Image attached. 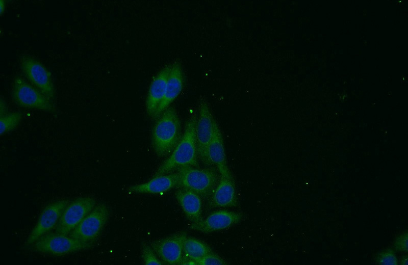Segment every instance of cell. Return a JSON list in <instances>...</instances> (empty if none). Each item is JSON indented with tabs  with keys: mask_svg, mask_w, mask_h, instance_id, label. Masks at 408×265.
I'll return each instance as SVG.
<instances>
[{
	"mask_svg": "<svg viewBox=\"0 0 408 265\" xmlns=\"http://www.w3.org/2000/svg\"><path fill=\"white\" fill-rule=\"evenodd\" d=\"M196 121L193 114L188 119L183 136L170 156L158 169L155 176L167 174L182 167L197 166Z\"/></svg>",
	"mask_w": 408,
	"mask_h": 265,
	"instance_id": "6da1fadb",
	"label": "cell"
},
{
	"mask_svg": "<svg viewBox=\"0 0 408 265\" xmlns=\"http://www.w3.org/2000/svg\"><path fill=\"white\" fill-rule=\"evenodd\" d=\"M181 123L172 107L167 108L156 122L152 132V144L158 156H165L175 148L180 140Z\"/></svg>",
	"mask_w": 408,
	"mask_h": 265,
	"instance_id": "7a4b0ae2",
	"label": "cell"
},
{
	"mask_svg": "<svg viewBox=\"0 0 408 265\" xmlns=\"http://www.w3.org/2000/svg\"><path fill=\"white\" fill-rule=\"evenodd\" d=\"M177 173L178 186L194 192L200 197H208L218 182L217 173L211 169L184 167L178 169Z\"/></svg>",
	"mask_w": 408,
	"mask_h": 265,
	"instance_id": "3957f363",
	"label": "cell"
},
{
	"mask_svg": "<svg viewBox=\"0 0 408 265\" xmlns=\"http://www.w3.org/2000/svg\"><path fill=\"white\" fill-rule=\"evenodd\" d=\"M12 97L18 106L53 113L55 107L53 101L20 76L13 80Z\"/></svg>",
	"mask_w": 408,
	"mask_h": 265,
	"instance_id": "277c9868",
	"label": "cell"
},
{
	"mask_svg": "<svg viewBox=\"0 0 408 265\" xmlns=\"http://www.w3.org/2000/svg\"><path fill=\"white\" fill-rule=\"evenodd\" d=\"M91 246L70 236L55 232L39 238L34 243L33 249L37 252L62 256L88 249Z\"/></svg>",
	"mask_w": 408,
	"mask_h": 265,
	"instance_id": "5b68a950",
	"label": "cell"
},
{
	"mask_svg": "<svg viewBox=\"0 0 408 265\" xmlns=\"http://www.w3.org/2000/svg\"><path fill=\"white\" fill-rule=\"evenodd\" d=\"M109 217V210L104 203H99L71 231L70 236L91 244L99 236Z\"/></svg>",
	"mask_w": 408,
	"mask_h": 265,
	"instance_id": "8992f818",
	"label": "cell"
},
{
	"mask_svg": "<svg viewBox=\"0 0 408 265\" xmlns=\"http://www.w3.org/2000/svg\"><path fill=\"white\" fill-rule=\"evenodd\" d=\"M20 69L30 83L46 97L53 100L55 89L51 73L38 60L28 55H22L19 59Z\"/></svg>",
	"mask_w": 408,
	"mask_h": 265,
	"instance_id": "52a82bcc",
	"label": "cell"
},
{
	"mask_svg": "<svg viewBox=\"0 0 408 265\" xmlns=\"http://www.w3.org/2000/svg\"><path fill=\"white\" fill-rule=\"evenodd\" d=\"M95 206L91 197L78 198L65 207L56 227L55 232L68 235L80 223Z\"/></svg>",
	"mask_w": 408,
	"mask_h": 265,
	"instance_id": "ba28073f",
	"label": "cell"
},
{
	"mask_svg": "<svg viewBox=\"0 0 408 265\" xmlns=\"http://www.w3.org/2000/svg\"><path fill=\"white\" fill-rule=\"evenodd\" d=\"M215 119L209 104L203 97L198 102V117L196 124L197 152L201 160L210 164L208 156V149L211 141Z\"/></svg>",
	"mask_w": 408,
	"mask_h": 265,
	"instance_id": "9c48e42d",
	"label": "cell"
},
{
	"mask_svg": "<svg viewBox=\"0 0 408 265\" xmlns=\"http://www.w3.org/2000/svg\"><path fill=\"white\" fill-rule=\"evenodd\" d=\"M68 204V200L62 199L52 202L47 205L41 211L26 241V244L30 245L34 244L56 227Z\"/></svg>",
	"mask_w": 408,
	"mask_h": 265,
	"instance_id": "30bf717a",
	"label": "cell"
},
{
	"mask_svg": "<svg viewBox=\"0 0 408 265\" xmlns=\"http://www.w3.org/2000/svg\"><path fill=\"white\" fill-rule=\"evenodd\" d=\"M186 236L185 233H180L155 241L151 243V247L163 262L170 265L182 264Z\"/></svg>",
	"mask_w": 408,
	"mask_h": 265,
	"instance_id": "8fae6325",
	"label": "cell"
},
{
	"mask_svg": "<svg viewBox=\"0 0 408 265\" xmlns=\"http://www.w3.org/2000/svg\"><path fill=\"white\" fill-rule=\"evenodd\" d=\"M241 214L221 210L215 211L205 219L193 223L192 229L203 233H210L227 228L239 223L242 220Z\"/></svg>",
	"mask_w": 408,
	"mask_h": 265,
	"instance_id": "7c38bea8",
	"label": "cell"
},
{
	"mask_svg": "<svg viewBox=\"0 0 408 265\" xmlns=\"http://www.w3.org/2000/svg\"><path fill=\"white\" fill-rule=\"evenodd\" d=\"M208 156L210 164L216 166L220 176L232 179L227 165L222 134L215 120L213 124L212 137L208 146Z\"/></svg>",
	"mask_w": 408,
	"mask_h": 265,
	"instance_id": "4fadbf2b",
	"label": "cell"
},
{
	"mask_svg": "<svg viewBox=\"0 0 408 265\" xmlns=\"http://www.w3.org/2000/svg\"><path fill=\"white\" fill-rule=\"evenodd\" d=\"M184 85V74L181 63L177 61L171 65V69L165 94L160 103L154 118L158 117L167 108L182 91Z\"/></svg>",
	"mask_w": 408,
	"mask_h": 265,
	"instance_id": "5bb4252c",
	"label": "cell"
},
{
	"mask_svg": "<svg viewBox=\"0 0 408 265\" xmlns=\"http://www.w3.org/2000/svg\"><path fill=\"white\" fill-rule=\"evenodd\" d=\"M171 65L163 68L153 78L146 99L147 114L154 118L156 111L165 94Z\"/></svg>",
	"mask_w": 408,
	"mask_h": 265,
	"instance_id": "9a60e30c",
	"label": "cell"
},
{
	"mask_svg": "<svg viewBox=\"0 0 408 265\" xmlns=\"http://www.w3.org/2000/svg\"><path fill=\"white\" fill-rule=\"evenodd\" d=\"M177 173L155 176L148 181L131 186L128 190L135 193L160 194L178 186Z\"/></svg>",
	"mask_w": 408,
	"mask_h": 265,
	"instance_id": "2e32d148",
	"label": "cell"
},
{
	"mask_svg": "<svg viewBox=\"0 0 408 265\" xmlns=\"http://www.w3.org/2000/svg\"><path fill=\"white\" fill-rule=\"evenodd\" d=\"M175 197L186 216L193 223L201 219L200 196L189 190L180 188L175 192Z\"/></svg>",
	"mask_w": 408,
	"mask_h": 265,
	"instance_id": "e0dca14e",
	"label": "cell"
},
{
	"mask_svg": "<svg viewBox=\"0 0 408 265\" xmlns=\"http://www.w3.org/2000/svg\"><path fill=\"white\" fill-rule=\"evenodd\" d=\"M211 203L215 207H230L237 205V198L233 179L220 176L213 191Z\"/></svg>",
	"mask_w": 408,
	"mask_h": 265,
	"instance_id": "ac0fdd59",
	"label": "cell"
},
{
	"mask_svg": "<svg viewBox=\"0 0 408 265\" xmlns=\"http://www.w3.org/2000/svg\"><path fill=\"white\" fill-rule=\"evenodd\" d=\"M183 253L189 259L195 261L212 253V251L205 243L186 235L183 243Z\"/></svg>",
	"mask_w": 408,
	"mask_h": 265,
	"instance_id": "d6986e66",
	"label": "cell"
},
{
	"mask_svg": "<svg viewBox=\"0 0 408 265\" xmlns=\"http://www.w3.org/2000/svg\"><path fill=\"white\" fill-rule=\"evenodd\" d=\"M22 118L20 112L7 113L0 118V135L3 136L15 129L21 122Z\"/></svg>",
	"mask_w": 408,
	"mask_h": 265,
	"instance_id": "ffe728a7",
	"label": "cell"
},
{
	"mask_svg": "<svg viewBox=\"0 0 408 265\" xmlns=\"http://www.w3.org/2000/svg\"><path fill=\"white\" fill-rule=\"evenodd\" d=\"M375 262L379 265H397L398 259L395 251L390 248L378 252L375 257Z\"/></svg>",
	"mask_w": 408,
	"mask_h": 265,
	"instance_id": "44dd1931",
	"label": "cell"
},
{
	"mask_svg": "<svg viewBox=\"0 0 408 265\" xmlns=\"http://www.w3.org/2000/svg\"><path fill=\"white\" fill-rule=\"evenodd\" d=\"M142 257L145 264H163V262L155 255L152 248L146 244H143L142 246Z\"/></svg>",
	"mask_w": 408,
	"mask_h": 265,
	"instance_id": "7402d4cb",
	"label": "cell"
},
{
	"mask_svg": "<svg viewBox=\"0 0 408 265\" xmlns=\"http://www.w3.org/2000/svg\"><path fill=\"white\" fill-rule=\"evenodd\" d=\"M196 264L199 265H223L226 264L225 261L219 256L213 253H209L195 261Z\"/></svg>",
	"mask_w": 408,
	"mask_h": 265,
	"instance_id": "603a6c76",
	"label": "cell"
},
{
	"mask_svg": "<svg viewBox=\"0 0 408 265\" xmlns=\"http://www.w3.org/2000/svg\"><path fill=\"white\" fill-rule=\"evenodd\" d=\"M407 239L408 233L406 231L396 237L394 242L393 247L397 251L407 252L408 251Z\"/></svg>",
	"mask_w": 408,
	"mask_h": 265,
	"instance_id": "cb8c5ba5",
	"label": "cell"
},
{
	"mask_svg": "<svg viewBox=\"0 0 408 265\" xmlns=\"http://www.w3.org/2000/svg\"><path fill=\"white\" fill-rule=\"evenodd\" d=\"M7 107L6 102L4 101L2 99H1V104H0V115L2 116L6 113H7Z\"/></svg>",
	"mask_w": 408,
	"mask_h": 265,
	"instance_id": "d4e9b609",
	"label": "cell"
},
{
	"mask_svg": "<svg viewBox=\"0 0 408 265\" xmlns=\"http://www.w3.org/2000/svg\"><path fill=\"white\" fill-rule=\"evenodd\" d=\"M407 259L408 256L407 254L403 255L400 260V264L401 265H406L407 264Z\"/></svg>",
	"mask_w": 408,
	"mask_h": 265,
	"instance_id": "484cf974",
	"label": "cell"
},
{
	"mask_svg": "<svg viewBox=\"0 0 408 265\" xmlns=\"http://www.w3.org/2000/svg\"><path fill=\"white\" fill-rule=\"evenodd\" d=\"M5 2L3 0L1 1V10L0 13L1 15H2L3 12L5 11Z\"/></svg>",
	"mask_w": 408,
	"mask_h": 265,
	"instance_id": "4316f807",
	"label": "cell"
}]
</instances>
